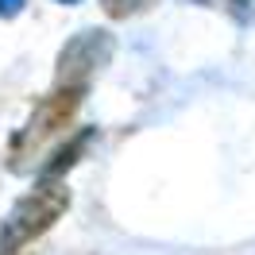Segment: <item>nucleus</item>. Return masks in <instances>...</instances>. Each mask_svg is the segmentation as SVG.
Returning <instances> with one entry per match:
<instances>
[{"instance_id": "obj_5", "label": "nucleus", "mask_w": 255, "mask_h": 255, "mask_svg": "<svg viewBox=\"0 0 255 255\" xmlns=\"http://www.w3.org/2000/svg\"><path fill=\"white\" fill-rule=\"evenodd\" d=\"M23 4H27V0H0V16H16Z\"/></svg>"}, {"instance_id": "obj_4", "label": "nucleus", "mask_w": 255, "mask_h": 255, "mask_svg": "<svg viewBox=\"0 0 255 255\" xmlns=\"http://www.w3.org/2000/svg\"><path fill=\"white\" fill-rule=\"evenodd\" d=\"M201 4H217V8H228L236 16H248V0H201Z\"/></svg>"}, {"instance_id": "obj_6", "label": "nucleus", "mask_w": 255, "mask_h": 255, "mask_svg": "<svg viewBox=\"0 0 255 255\" xmlns=\"http://www.w3.org/2000/svg\"><path fill=\"white\" fill-rule=\"evenodd\" d=\"M66 4H74V0H66Z\"/></svg>"}, {"instance_id": "obj_2", "label": "nucleus", "mask_w": 255, "mask_h": 255, "mask_svg": "<svg viewBox=\"0 0 255 255\" xmlns=\"http://www.w3.org/2000/svg\"><path fill=\"white\" fill-rule=\"evenodd\" d=\"M66 201H70L66 186H62L54 174H47L16 209H12V217L4 221V232H0V252H4V255H16V252H23L27 244H35V236H43L50 224L62 217Z\"/></svg>"}, {"instance_id": "obj_3", "label": "nucleus", "mask_w": 255, "mask_h": 255, "mask_svg": "<svg viewBox=\"0 0 255 255\" xmlns=\"http://www.w3.org/2000/svg\"><path fill=\"white\" fill-rule=\"evenodd\" d=\"M151 0H105V12L109 16H131V12H143Z\"/></svg>"}, {"instance_id": "obj_1", "label": "nucleus", "mask_w": 255, "mask_h": 255, "mask_svg": "<svg viewBox=\"0 0 255 255\" xmlns=\"http://www.w3.org/2000/svg\"><path fill=\"white\" fill-rule=\"evenodd\" d=\"M81 93H85L81 81H58V85H54V93L35 109L27 128L19 131L16 143H12V155H8L12 170H31L35 162H43V155L70 131L74 112L81 109Z\"/></svg>"}]
</instances>
